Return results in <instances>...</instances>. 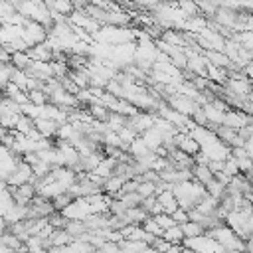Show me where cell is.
<instances>
[{"label":"cell","mask_w":253,"mask_h":253,"mask_svg":"<svg viewBox=\"0 0 253 253\" xmlns=\"http://www.w3.org/2000/svg\"><path fill=\"white\" fill-rule=\"evenodd\" d=\"M32 180H34V170H32V166L26 164L24 160H20V162L16 164V168L8 174L6 184L18 188V186H22V184H30Z\"/></svg>","instance_id":"6da1fadb"},{"label":"cell","mask_w":253,"mask_h":253,"mask_svg":"<svg viewBox=\"0 0 253 253\" xmlns=\"http://www.w3.org/2000/svg\"><path fill=\"white\" fill-rule=\"evenodd\" d=\"M251 125V117H247L245 113L241 111H235V109H227L225 115H223V126L231 128V130H241L243 126Z\"/></svg>","instance_id":"7a4b0ae2"},{"label":"cell","mask_w":253,"mask_h":253,"mask_svg":"<svg viewBox=\"0 0 253 253\" xmlns=\"http://www.w3.org/2000/svg\"><path fill=\"white\" fill-rule=\"evenodd\" d=\"M174 144H176V148L180 150V152H184V154H188V156H196L198 152H200V144L190 136V134H176L174 136Z\"/></svg>","instance_id":"3957f363"},{"label":"cell","mask_w":253,"mask_h":253,"mask_svg":"<svg viewBox=\"0 0 253 253\" xmlns=\"http://www.w3.org/2000/svg\"><path fill=\"white\" fill-rule=\"evenodd\" d=\"M140 138H142V142L146 144V148H148L150 152H156V150L162 146V132H158L154 126L148 128L146 132H142Z\"/></svg>","instance_id":"277c9868"},{"label":"cell","mask_w":253,"mask_h":253,"mask_svg":"<svg viewBox=\"0 0 253 253\" xmlns=\"http://www.w3.org/2000/svg\"><path fill=\"white\" fill-rule=\"evenodd\" d=\"M57 123H53V121H49V119H38V121H34V128L42 134V138H51L55 132H57Z\"/></svg>","instance_id":"5b68a950"},{"label":"cell","mask_w":253,"mask_h":253,"mask_svg":"<svg viewBox=\"0 0 253 253\" xmlns=\"http://www.w3.org/2000/svg\"><path fill=\"white\" fill-rule=\"evenodd\" d=\"M115 164H117L115 158H103V160L97 164V168H95L93 172H89V174H93V176H97V178H101V180H107V178L113 176Z\"/></svg>","instance_id":"8992f818"},{"label":"cell","mask_w":253,"mask_h":253,"mask_svg":"<svg viewBox=\"0 0 253 253\" xmlns=\"http://www.w3.org/2000/svg\"><path fill=\"white\" fill-rule=\"evenodd\" d=\"M156 200H158V204L162 206V211L164 213H168V215H172L176 210H178V202H176V198H174V194L168 190V192H162L160 196H156Z\"/></svg>","instance_id":"52a82bcc"},{"label":"cell","mask_w":253,"mask_h":253,"mask_svg":"<svg viewBox=\"0 0 253 253\" xmlns=\"http://www.w3.org/2000/svg\"><path fill=\"white\" fill-rule=\"evenodd\" d=\"M24 219H28V206H16L14 204L10 208V211L4 215V221L10 223V225H14L18 221H24Z\"/></svg>","instance_id":"ba28073f"},{"label":"cell","mask_w":253,"mask_h":253,"mask_svg":"<svg viewBox=\"0 0 253 253\" xmlns=\"http://www.w3.org/2000/svg\"><path fill=\"white\" fill-rule=\"evenodd\" d=\"M204 57H206L208 63H211V65H215L219 69H227L229 63H231L229 57L225 53H221V51H204Z\"/></svg>","instance_id":"9c48e42d"},{"label":"cell","mask_w":253,"mask_h":253,"mask_svg":"<svg viewBox=\"0 0 253 253\" xmlns=\"http://www.w3.org/2000/svg\"><path fill=\"white\" fill-rule=\"evenodd\" d=\"M123 184H125V178H121V176H111V178H107L105 182H103V192L105 194H109L111 198H115L119 192H121V188H123Z\"/></svg>","instance_id":"30bf717a"},{"label":"cell","mask_w":253,"mask_h":253,"mask_svg":"<svg viewBox=\"0 0 253 253\" xmlns=\"http://www.w3.org/2000/svg\"><path fill=\"white\" fill-rule=\"evenodd\" d=\"M192 180L198 182V184H202V186L206 188V184L213 180V174L210 172L208 166H196V164H194V168H192Z\"/></svg>","instance_id":"8fae6325"},{"label":"cell","mask_w":253,"mask_h":253,"mask_svg":"<svg viewBox=\"0 0 253 253\" xmlns=\"http://www.w3.org/2000/svg\"><path fill=\"white\" fill-rule=\"evenodd\" d=\"M71 241H73V237H71L65 229H53L51 235H49L51 247H65V245H69Z\"/></svg>","instance_id":"7c38bea8"},{"label":"cell","mask_w":253,"mask_h":253,"mask_svg":"<svg viewBox=\"0 0 253 253\" xmlns=\"http://www.w3.org/2000/svg\"><path fill=\"white\" fill-rule=\"evenodd\" d=\"M162 239L168 241L170 245H182V241H184V233H182L180 225H174V227H170V229H166V231L162 233Z\"/></svg>","instance_id":"4fadbf2b"},{"label":"cell","mask_w":253,"mask_h":253,"mask_svg":"<svg viewBox=\"0 0 253 253\" xmlns=\"http://www.w3.org/2000/svg\"><path fill=\"white\" fill-rule=\"evenodd\" d=\"M180 229H182V233H184V239L200 237V235H204V233H206V231H204V227H202L200 223H194V221H186L184 225H180Z\"/></svg>","instance_id":"5bb4252c"},{"label":"cell","mask_w":253,"mask_h":253,"mask_svg":"<svg viewBox=\"0 0 253 253\" xmlns=\"http://www.w3.org/2000/svg\"><path fill=\"white\" fill-rule=\"evenodd\" d=\"M65 231H67L73 239H79L83 233H87V227H85V223H83V221H67Z\"/></svg>","instance_id":"9a60e30c"},{"label":"cell","mask_w":253,"mask_h":253,"mask_svg":"<svg viewBox=\"0 0 253 253\" xmlns=\"http://www.w3.org/2000/svg\"><path fill=\"white\" fill-rule=\"evenodd\" d=\"M14 206V200H12V194H10V190L6 188V190H2L0 192V215L4 217L8 211H10V208Z\"/></svg>","instance_id":"2e32d148"},{"label":"cell","mask_w":253,"mask_h":253,"mask_svg":"<svg viewBox=\"0 0 253 253\" xmlns=\"http://www.w3.org/2000/svg\"><path fill=\"white\" fill-rule=\"evenodd\" d=\"M136 194L144 200V198H150L156 194V184L152 182H138V188H136Z\"/></svg>","instance_id":"e0dca14e"},{"label":"cell","mask_w":253,"mask_h":253,"mask_svg":"<svg viewBox=\"0 0 253 253\" xmlns=\"http://www.w3.org/2000/svg\"><path fill=\"white\" fill-rule=\"evenodd\" d=\"M140 227H142L148 235H154V237H162V233H164V231L156 225V221H154L152 217H146V219L142 221V225H140Z\"/></svg>","instance_id":"ac0fdd59"},{"label":"cell","mask_w":253,"mask_h":253,"mask_svg":"<svg viewBox=\"0 0 253 253\" xmlns=\"http://www.w3.org/2000/svg\"><path fill=\"white\" fill-rule=\"evenodd\" d=\"M152 219L156 221V225H158L162 231H166V229H170V227L176 225L174 219H172V215H168V213H158V215H154Z\"/></svg>","instance_id":"d6986e66"},{"label":"cell","mask_w":253,"mask_h":253,"mask_svg":"<svg viewBox=\"0 0 253 253\" xmlns=\"http://www.w3.org/2000/svg\"><path fill=\"white\" fill-rule=\"evenodd\" d=\"M71 202H73V198H71V196H69L67 192L51 200V204H53V210H55V211H61V210H65V208H67V206H69Z\"/></svg>","instance_id":"ffe728a7"},{"label":"cell","mask_w":253,"mask_h":253,"mask_svg":"<svg viewBox=\"0 0 253 253\" xmlns=\"http://www.w3.org/2000/svg\"><path fill=\"white\" fill-rule=\"evenodd\" d=\"M28 101L32 103V105H36V107H43L45 103H47V97H45V93L43 91H30L28 93Z\"/></svg>","instance_id":"44dd1931"},{"label":"cell","mask_w":253,"mask_h":253,"mask_svg":"<svg viewBox=\"0 0 253 253\" xmlns=\"http://www.w3.org/2000/svg\"><path fill=\"white\" fill-rule=\"evenodd\" d=\"M223 172H225L229 178L239 176V168H237V162H235V158H233V156H229V158L225 160V164H223Z\"/></svg>","instance_id":"7402d4cb"},{"label":"cell","mask_w":253,"mask_h":253,"mask_svg":"<svg viewBox=\"0 0 253 253\" xmlns=\"http://www.w3.org/2000/svg\"><path fill=\"white\" fill-rule=\"evenodd\" d=\"M10 73H12V65H2L0 67V89H6L10 83Z\"/></svg>","instance_id":"603a6c76"},{"label":"cell","mask_w":253,"mask_h":253,"mask_svg":"<svg viewBox=\"0 0 253 253\" xmlns=\"http://www.w3.org/2000/svg\"><path fill=\"white\" fill-rule=\"evenodd\" d=\"M172 219H174V223H176V225H184L186 221H190V219H188V211H186V210H182V208H178V210L172 213Z\"/></svg>","instance_id":"cb8c5ba5"},{"label":"cell","mask_w":253,"mask_h":253,"mask_svg":"<svg viewBox=\"0 0 253 253\" xmlns=\"http://www.w3.org/2000/svg\"><path fill=\"white\" fill-rule=\"evenodd\" d=\"M235 162H237L239 174H247V172L253 168V160H251V158H241V160H235Z\"/></svg>","instance_id":"d4e9b609"},{"label":"cell","mask_w":253,"mask_h":253,"mask_svg":"<svg viewBox=\"0 0 253 253\" xmlns=\"http://www.w3.org/2000/svg\"><path fill=\"white\" fill-rule=\"evenodd\" d=\"M10 59H12V55L6 51L4 45H0V63H2V65H4V63H10Z\"/></svg>","instance_id":"484cf974"},{"label":"cell","mask_w":253,"mask_h":253,"mask_svg":"<svg viewBox=\"0 0 253 253\" xmlns=\"http://www.w3.org/2000/svg\"><path fill=\"white\" fill-rule=\"evenodd\" d=\"M243 148H245V152H247V156H249V158L253 160V136L245 140V146H243Z\"/></svg>","instance_id":"4316f807"},{"label":"cell","mask_w":253,"mask_h":253,"mask_svg":"<svg viewBox=\"0 0 253 253\" xmlns=\"http://www.w3.org/2000/svg\"><path fill=\"white\" fill-rule=\"evenodd\" d=\"M245 253H253V235L245 239Z\"/></svg>","instance_id":"83f0119b"},{"label":"cell","mask_w":253,"mask_h":253,"mask_svg":"<svg viewBox=\"0 0 253 253\" xmlns=\"http://www.w3.org/2000/svg\"><path fill=\"white\" fill-rule=\"evenodd\" d=\"M166 253H182V245H170V249Z\"/></svg>","instance_id":"f1b7e54d"},{"label":"cell","mask_w":253,"mask_h":253,"mask_svg":"<svg viewBox=\"0 0 253 253\" xmlns=\"http://www.w3.org/2000/svg\"><path fill=\"white\" fill-rule=\"evenodd\" d=\"M0 253H10V249H8L4 243H0Z\"/></svg>","instance_id":"f546056e"},{"label":"cell","mask_w":253,"mask_h":253,"mask_svg":"<svg viewBox=\"0 0 253 253\" xmlns=\"http://www.w3.org/2000/svg\"><path fill=\"white\" fill-rule=\"evenodd\" d=\"M223 253H235V251H223Z\"/></svg>","instance_id":"4dcf8cb0"},{"label":"cell","mask_w":253,"mask_h":253,"mask_svg":"<svg viewBox=\"0 0 253 253\" xmlns=\"http://www.w3.org/2000/svg\"><path fill=\"white\" fill-rule=\"evenodd\" d=\"M10 253H20V251H10Z\"/></svg>","instance_id":"1f68e13d"}]
</instances>
